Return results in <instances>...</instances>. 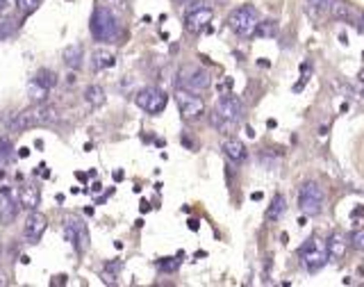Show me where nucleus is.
Segmentation results:
<instances>
[{
  "instance_id": "1",
  "label": "nucleus",
  "mask_w": 364,
  "mask_h": 287,
  "mask_svg": "<svg viewBox=\"0 0 364 287\" xmlns=\"http://www.w3.org/2000/svg\"><path fill=\"white\" fill-rule=\"evenodd\" d=\"M53 119H57V114H55L53 107H46L44 103H35L32 107L23 109L10 121V130L14 132H21V130H30V128H37V125H46L50 123Z\"/></svg>"
},
{
  "instance_id": "45",
  "label": "nucleus",
  "mask_w": 364,
  "mask_h": 287,
  "mask_svg": "<svg viewBox=\"0 0 364 287\" xmlns=\"http://www.w3.org/2000/svg\"><path fill=\"white\" fill-rule=\"evenodd\" d=\"M362 21H364V14H362Z\"/></svg>"
},
{
  "instance_id": "6",
  "label": "nucleus",
  "mask_w": 364,
  "mask_h": 287,
  "mask_svg": "<svg viewBox=\"0 0 364 287\" xmlns=\"http://www.w3.org/2000/svg\"><path fill=\"white\" fill-rule=\"evenodd\" d=\"M134 103H137L139 109H143L146 114H162L166 109V103H168V96L164 94L159 87H143V89L137 91L134 96Z\"/></svg>"
},
{
  "instance_id": "11",
  "label": "nucleus",
  "mask_w": 364,
  "mask_h": 287,
  "mask_svg": "<svg viewBox=\"0 0 364 287\" xmlns=\"http://www.w3.org/2000/svg\"><path fill=\"white\" fill-rule=\"evenodd\" d=\"M214 112L221 116L226 123L235 125L241 121V114H244V107H241V100L237 98V96L232 94H223L221 98L217 100V105H214Z\"/></svg>"
},
{
  "instance_id": "28",
  "label": "nucleus",
  "mask_w": 364,
  "mask_h": 287,
  "mask_svg": "<svg viewBox=\"0 0 364 287\" xmlns=\"http://www.w3.org/2000/svg\"><path fill=\"white\" fill-rule=\"evenodd\" d=\"M16 7L21 10V14L23 16H30L37 7H39V0H16Z\"/></svg>"
},
{
  "instance_id": "16",
  "label": "nucleus",
  "mask_w": 364,
  "mask_h": 287,
  "mask_svg": "<svg viewBox=\"0 0 364 287\" xmlns=\"http://www.w3.org/2000/svg\"><path fill=\"white\" fill-rule=\"evenodd\" d=\"M330 5H332V0H305V12L312 21L319 23L330 14Z\"/></svg>"
},
{
  "instance_id": "9",
  "label": "nucleus",
  "mask_w": 364,
  "mask_h": 287,
  "mask_svg": "<svg viewBox=\"0 0 364 287\" xmlns=\"http://www.w3.org/2000/svg\"><path fill=\"white\" fill-rule=\"evenodd\" d=\"M212 19H214L212 7L203 5V3H196V5H192L187 10V14H185V28H187V32H192V35H201V32L210 30Z\"/></svg>"
},
{
  "instance_id": "42",
  "label": "nucleus",
  "mask_w": 364,
  "mask_h": 287,
  "mask_svg": "<svg viewBox=\"0 0 364 287\" xmlns=\"http://www.w3.org/2000/svg\"><path fill=\"white\" fill-rule=\"evenodd\" d=\"M357 78H359V82H364V69L359 71V75H357Z\"/></svg>"
},
{
  "instance_id": "7",
  "label": "nucleus",
  "mask_w": 364,
  "mask_h": 287,
  "mask_svg": "<svg viewBox=\"0 0 364 287\" xmlns=\"http://www.w3.org/2000/svg\"><path fill=\"white\" fill-rule=\"evenodd\" d=\"M210 84H212L210 73H207L205 69H201V66H185V69L177 73V87L189 89V91H194V94L205 91Z\"/></svg>"
},
{
  "instance_id": "37",
  "label": "nucleus",
  "mask_w": 364,
  "mask_h": 287,
  "mask_svg": "<svg viewBox=\"0 0 364 287\" xmlns=\"http://www.w3.org/2000/svg\"><path fill=\"white\" fill-rule=\"evenodd\" d=\"M75 178H78L80 183H87V178H89V176H87V174H75Z\"/></svg>"
},
{
  "instance_id": "38",
  "label": "nucleus",
  "mask_w": 364,
  "mask_h": 287,
  "mask_svg": "<svg viewBox=\"0 0 364 287\" xmlns=\"http://www.w3.org/2000/svg\"><path fill=\"white\" fill-rule=\"evenodd\" d=\"M189 228H192V230H198V221H196V219H189Z\"/></svg>"
},
{
  "instance_id": "22",
  "label": "nucleus",
  "mask_w": 364,
  "mask_h": 287,
  "mask_svg": "<svg viewBox=\"0 0 364 287\" xmlns=\"http://www.w3.org/2000/svg\"><path fill=\"white\" fill-rule=\"evenodd\" d=\"M346 255V242L341 235H332L328 242V257L330 260H341Z\"/></svg>"
},
{
  "instance_id": "18",
  "label": "nucleus",
  "mask_w": 364,
  "mask_h": 287,
  "mask_svg": "<svg viewBox=\"0 0 364 287\" xmlns=\"http://www.w3.org/2000/svg\"><path fill=\"white\" fill-rule=\"evenodd\" d=\"M114 64H116V57H114V53H109L107 48H98L91 53V69L94 71L112 69Z\"/></svg>"
},
{
  "instance_id": "41",
  "label": "nucleus",
  "mask_w": 364,
  "mask_h": 287,
  "mask_svg": "<svg viewBox=\"0 0 364 287\" xmlns=\"http://www.w3.org/2000/svg\"><path fill=\"white\" fill-rule=\"evenodd\" d=\"M7 5H10V0H0V10H5Z\"/></svg>"
},
{
  "instance_id": "14",
  "label": "nucleus",
  "mask_w": 364,
  "mask_h": 287,
  "mask_svg": "<svg viewBox=\"0 0 364 287\" xmlns=\"http://www.w3.org/2000/svg\"><path fill=\"white\" fill-rule=\"evenodd\" d=\"M221 151H223V155H226L230 162H235V164H241L244 160H246V146H244L239 139H235V137L226 139V141H223V146H221Z\"/></svg>"
},
{
  "instance_id": "26",
  "label": "nucleus",
  "mask_w": 364,
  "mask_h": 287,
  "mask_svg": "<svg viewBox=\"0 0 364 287\" xmlns=\"http://www.w3.org/2000/svg\"><path fill=\"white\" fill-rule=\"evenodd\" d=\"M182 257H185V253H177L175 257H162V260H157V269H159V271H166V273L177 271Z\"/></svg>"
},
{
  "instance_id": "13",
  "label": "nucleus",
  "mask_w": 364,
  "mask_h": 287,
  "mask_svg": "<svg viewBox=\"0 0 364 287\" xmlns=\"http://www.w3.org/2000/svg\"><path fill=\"white\" fill-rule=\"evenodd\" d=\"M19 201H14L10 194V189H3L0 192V221L3 223H12L16 217V212H19Z\"/></svg>"
},
{
  "instance_id": "33",
  "label": "nucleus",
  "mask_w": 364,
  "mask_h": 287,
  "mask_svg": "<svg viewBox=\"0 0 364 287\" xmlns=\"http://www.w3.org/2000/svg\"><path fill=\"white\" fill-rule=\"evenodd\" d=\"M32 174H35V176L39 174L41 178H50V171H48V167H46V164H39V167H37L35 171H32Z\"/></svg>"
},
{
  "instance_id": "20",
  "label": "nucleus",
  "mask_w": 364,
  "mask_h": 287,
  "mask_svg": "<svg viewBox=\"0 0 364 287\" xmlns=\"http://www.w3.org/2000/svg\"><path fill=\"white\" fill-rule=\"evenodd\" d=\"M84 100L91 107H100V105H105V89L100 84H89L87 89H84Z\"/></svg>"
},
{
  "instance_id": "32",
  "label": "nucleus",
  "mask_w": 364,
  "mask_h": 287,
  "mask_svg": "<svg viewBox=\"0 0 364 287\" xmlns=\"http://www.w3.org/2000/svg\"><path fill=\"white\" fill-rule=\"evenodd\" d=\"M100 278H103V282H107V285H116V276L105 271V269H103V273H100Z\"/></svg>"
},
{
  "instance_id": "17",
  "label": "nucleus",
  "mask_w": 364,
  "mask_h": 287,
  "mask_svg": "<svg viewBox=\"0 0 364 287\" xmlns=\"http://www.w3.org/2000/svg\"><path fill=\"white\" fill-rule=\"evenodd\" d=\"M62 60H64V64L69 66V69L78 71L80 66H82V60H84V48H82V44L66 46L64 53H62Z\"/></svg>"
},
{
  "instance_id": "40",
  "label": "nucleus",
  "mask_w": 364,
  "mask_h": 287,
  "mask_svg": "<svg viewBox=\"0 0 364 287\" xmlns=\"http://www.w3.org/2000/svg\"><path fill=\"white\" fill-rule=\"evenodd\" d=\"M100 189H103V185H100V183H94V187H91V192H100Z\"/></svg>"
},
{
  "instance_id": "10",
  "label": "nucleus",
  "mask_w": 364,
  "mask_h": 287,
  "mask_svg": "<svg viewBox=\"0 0 364 287\" xmlns=\"http://www.w3.org/2000/svg\"><path fill=\"white\" fill-rule=\"evenodd\" d=\"M64 237L66 242L73 244V248L82 255L89 246V230L87 223L82 221L80 217H66L64 219Z\"/></svg>"
},
{
  "instance_id": "31",
  "label": "nucleus",
  "mask_w": 364,
  "mask_h": 287,
  "mask_svg": "<svg viewBox=\"0 0 364 287\" xmlns=\"http://www.w3.org/2000/svg\"><path fill=\"white\" fill-rule=\"evenodd\" d=\"M121 269H123V262H121V260H112V262H107V264H105V271L114 273V276H116V273L121 271Z\"/></svg>"
},
{
  "instance_id": "8",
  "label": "nucleus",
  "mask_w": 364,
  "mask_h": 287,
  "mask_svg": "<svg viewBox=\"0 0 364 287\" xmlns=\"http://www.w3.org/2000/svg\"><path fill=\"white\" fill-rule=\"evenodd\" d=\"M175 103H177V109H180V114H182V119H187V121H194V119H198V116L205 114V103H203V98L189 89L177 87Z\"/></svg>"
},
{
  "instance_id": "23",
  "label": "nucleus",
  "mask_w": 364,
  "mask_h": 287,
  "mask_svg": "<svg viewBox=\"0 0 364 287\" xmlns=\"http://www.w3.org/2000/svg\"><path fill=\"white\" fill-rule=\"evenodd\" d=\"M32 80H35L37 84H41V87H46L48 91L53 89V87H57V82H59V80H57V73H55V71H50V69H39V71L35 73V78H32Z\"/></svg>"
},
{
  "instance_id": "29",
  "label": "nucleus",
  "mask_w": 364,
  "mask_h": 287,
  "mask_svg": "<svg viewBox=\"0 0 364 287\" xmlns=\"http://www.w3.org/2000/svg\"><path fill=\"white\" fill-rule=\"evenodd\" d=\"M350 246L355 251L364 253V230H353V235H350Z\"/></svg>"
},
{
  "instance_id": "39",
  "label": "nucleus",
  "mask_w": 364,
  "mask_h": 287,
  "mask_svg": "<svg viewBox=\"0 0 364 287\" xmlns=\"http://www.w3.org/2000/svg\"><path fill=\"white\" fill-rule=\"evenodd\" d=\"M150 210V203H146V201H141V212H148Z\"/></svg>"
},
{
  "instance_id": "43",
  "label": "nucleus",
  "mask_w": 364,
  "mask_h": 287,
  "mask_svg": "<svg viewBox=\"0 0 364 287\" xmlns=\"http://www.w3.org/2000/svg\"><path fill=\"white\" fill-rule=\"evenodd\" d=\"M3 178H5V171H3V169H0V180H3Z\"/></svg>"
},
{
  "instance_id": "44",
  "label": "nucleus",
  "mask_w": 364,
  "mask_h": 287,
  "mask_svg": "<svg viewBox=\"0 0 364 287\" xmlns=\"http://www.w3.org/2000/svg\"><path fill=\"white\" fill-rule=\"evenodd\" d=\"M182 3H192V0H182Z\"/></svg>"
},
{
  "instance_id": "19",
  "label": "nucleus",
  "mask_w": 364,
  "mask_h": 287,
  "mask_svg": "<svg viewBox=\"0 0 364 287\" xmlns=\"http://www.w3.org/2000/svg\"><path fill=\"white\" fill-rule=\"evenodd\" d=\"M285 212H287L285 196H282V194H276V196H273V201H271V205L266 208L264 217H266V221H280V219L285 217Z\"/></svg>"
},
{
  "instance_id": "27",
  "label": "nucleus",
  "mask_w": 364,
  "mask_h": 287,
  "mask_svg": "<svg viewBox=\"0 0 364 287\" xmlns=\"http://www.w3.org/2000/svg\"><path fill=\"white\" fill-rule=\"evenodd\" d=\"M14 30H16L14 19H10V16H0V39H7Z\"/></svg>"
},
{
  "instance_id": "4",
  "label": "nucleus",
  "mask_w": 364,
  "mask_h": 287,
  "mask_svg": "<svg viewBox=\"0 0 364 287\" xmlns=\"http://www.w3.org/2000/svg\"><path fill=\"white\" fill-rule=\"evenodd\" d=\"M257 21H260V16H257L255 7L241 5V7H237V10L230 12V16H228V28H230L237 37H253Z\"/></svg>"
},
{
  "instance_id": "24",
  "label": "nucleus",
  "mask_w": 364,
  "mask_h": 287,
  "mask_svg": "<svg viewBox=\"0 0 364 287\" xmlns=\"http://www.w3.org/2000/svg\"><path fill=\"white\" fill-rule=\"evenodd\" d=\"M330 16H335L337 21H350L353 19V12L346 3L341 0H332V5H330Z\"/></svg>"
},
{
  "instance_id": "3",
  "label": "nucleus",
  "mask_w": 364,
  "mask_h": 287,
  "mask_svg": "<svg viewBox=\"0 0 364 287\" xmlns=\"http://www.w3.org/2000/svg\"><path fill=\"white\" fill-rule=\"evenodd\" d=\"M300 260H303V264H305V269L310 273H316L321 271V269L325 267V262H328L330 257H328V244L323 242V239H307L303 246H300L298 251Z\"/></svg>"
},
{
  "instance_id": "5",
  "label": "nucleus",
  "mask_w": 364,
  "mask_h": 287,
  "mask_svg": "<svg viewBox=\"0 0 364 287\" xmlns=\"http://www.w3.org/2000/svg\"><path fill=\"white\" fill-rule=\"evenodd\" d=\"M323 203H325L323 187H321L319 183H314V180H307L298 192L300 212L307 214V217H316V214H321V210H323Z\"/></svg>"
},
{
  "instance_id": "2",
  "label": "nucleus",
  "mask_w": 364,
  "mask_h": 287,
  "mask_svg": "<svg viewBox=\"0 0 364 287\" xmlns=\"http://www.w3.org/2000/svg\"><path fill=\"white\" fill-rule=\"evenodd\" d=\"M89 30H91V37L100 44H109L114 41L118 32V23H116V16L107 10V7L98 5L94 12H91V21H89Z\"/></svg>"
},
{
  "instance_id": "30",
  "label": "nucleus",
  "mask_w": 364,
  "mask_h": 287,
  "mask_svg": "<svg viewBox=\"0 0 364 287\" xmlns=\"http://www.w3.org/2000/svg\"><path fill=\"white\" fill-rule=\"evenodd\" d=\"M12 151H14V149H12V141H10V139H7V137H0V155H3V158H7Z\"/></svg>"
},
{
  "instance_id": "35",
  "label": "nucleus",
  "mask_w": 364,
  "mask_h": 287,
  "mask_svg": "<svg viewBox=\"0 0 364 287\" xmlns=\"http://www.w3.org/2000/svg\"><path fill=\"white\" fill-rule=\"evenodd\" d=\"M125 176H123V171H114V180H116V183H121V180H123Z\"/></svg>"
},
{
  "instance_id": "21",
  "label": "nucleus",
  "mask_w": 364,
  "mask_h": 287,
  "mask_svg": "<svg viewBox=\"0 0 364 287\" xmlns=\"http://www.w3.org/2000/svg\"><path fill=\"white\" fill-rule=\"evenodd\" d=\"M253 35L260 37V39H273V37L278 35V23H276V21H271V19L257 21L255 32H253Z\"/></svg>"
},
{
  "instance_id": "36",
  "label": "nucleus",
  "mask_w": 364,
  "mask_h": 287,
  "mask_svg": "<svg viewBox=\"0 0 364 287\" xmlns=\"http://www.w3.org/2000/svg\"><path fill=\"white\" fill-rule=\"evenodd\" d=\"M55 282H57V285H64V282H66V276H64V273H62V276H57V280H53V285H55Z\"/></svg>"
},
{
  "instance_id": "34",
  "label": "nucleus",
  "mask_w": 364,
  "mask_h": 287,
  "mask_svg": "<svg viewBox=\"0 0 364 287\" xmlns=\"http://www.w3.org/2000/svg\"><path fill=\"white\" fill-rule=\"evenodd\" d=\"M19 158H23V160L30 158V149H25V146H23V149H19Z\"/></svg>"
},
{
  "instance_id": "12",
  "label": "nucleus",
  "mask_w": 364,
  "mask_h": 287,
  "mask_svg": "<svg viewBox=\"0 0 364 287\" xmlns=\"http://www.w3.org/2000/svg\"><path fill=\"white\" fill-rule=\"evenodd\" d=\"M46 228H48V219L44 217L41 212L37 210H30L28 219H25V226H23V235L30 244H37L41 239V235L46 233Z\"/></svg>"
},
{
  "instance_id": "25",
  "label": "nucleus",
  "mask_w": 364,
  "mask_h": 287,
  "mask_svg": "<svg viewBox=\"0 0 364 287\" xmlns=\"http://www.w3.org/2000/svg\"><path fill=\"white\" fill-rule=\"evenodd\" d=\"M28 96L32 98V103H46V98H48V89L46 87H41V84H37L35 80H30L28 84Z\"/></svg>"
},
{
  "instance_id": "15",
  "label": "nucleus",
  "mask_w": 364,
  "mask_h": 287,
  "mask_svg": "<svg viewBox=\"0 0 364 287\" xmlns=\"http://www.w3.org/2000/svg\"><path fill=\"white\" fill-rule=\"evenodd\" d=\"M21 203V208L25 210H37L41 203V194H39V187H32V185H25V187H21L19 192V198H16Z\"/></svg>"
}]
</instances>
